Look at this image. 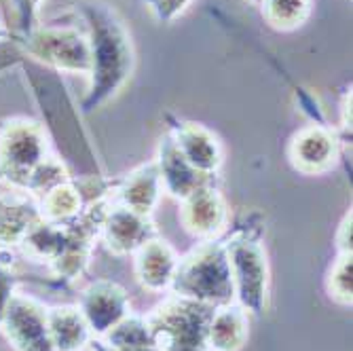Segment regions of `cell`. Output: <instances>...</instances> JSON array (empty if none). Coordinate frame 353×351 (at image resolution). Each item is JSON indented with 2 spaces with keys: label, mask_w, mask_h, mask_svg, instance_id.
Returning a JSON list of instances; mask_svg holds the SVG:
<instances>
[{
  "label": "cell",
  "mask_w": 353,
  "mask_h": 351,
  "mask_svg": "<svg viewBox=\"0 0 353 351\" xmlns=\"http://www.w3.org/2000/svg\"><path fill=\"white\" fill-rule=\"evenodd\" d=\"M66 245V231L63 225H55V222L39 218L34 225L30 227V231L23 235L19 248L28 259L37 263H51L57 254Z\"/></svg>",
  "instance_id": "ffe728a7"
},
{
  "label": "cell",
  "mask_w": 353,
  "mask_h": 351,
  "mask_svg": "<svg viewBox=\"0 0 353 351\" xmlns=\"http://www.w3.org/2000/svg\"><path fill=\"white\" fill-rule=\"evenodd\" d=\"M154 166H157L159 178H161L163 193H168L170 197H174L178 201H182L186 195H190L195 188L214 182V178L199 174L186 161L170 134H165L161 138V142H159Z\"/></svg>",
  "instance_id": "5bb4252c"
},
{
  "label": "cell",
  "mask_w": 353,
  "mask_h": 351,
  "mask_svg": "<svg viewBox=\"0 0 353 351\" xmlns=\"http://www.w3.org/2000/svg\"><path fill=\"white\" fill-rule=\"evenodd\" d=\"M163 197L161 178L154 161L144 163L127 174L110 193L112 203L125 205L142 216H150Z\"/></svg>",
  "instance_id": "9a60e30c"
},
{
  "label": "cell",
  "mask_w": 353,
  "mask_h": 351,
  "mask_svg": "<svg viewBox=\"0 0 353 351\" xmlns=\"http://www.w3.org/2000/svg\"><path fill=\"white\" fill-rule=\"evenodd\" d=\"M43 0H3V9L9 28L15 30V34L23 39L32 30L39 28V13Z\"/></svg>",
  "instance_id": "d4e9b609"
},
{
  "label": "cell",
  "mask_w": 353,
  "mask_h": 351,
  "mask_svg": "<svg viewBox=\"0 0 353 351\" xmlns=\"http://www.w3.org/2000/svg\"><path fill=\"white\" fill-rule=\"evenodd\" d=\"M47 309L49 307L34 297L21 292L13 294L0 330L15 351H55L49 337Z\"/></svg>",
  "instance_id": "52a82bcc"
},
{
  "label": "cell",
  "mask_w": 353,
  "mask_h": 351,
  "mask_svg": "<svg viewBox=\"0 0 353 351\" xmlns=\"http://www.w3.org/2000/svg\"><path fill=\"white\" fill-rule=\"evenodd\" d=\"M93 339L104 337L125 315L132 313V303L127 290L112 279H98L81 292L77 305Z\"/></svg>",
  "instance_id": "9c48e42d"
},
{
  "label": "cell",
  "mask_w": 353,
  "mask_h": 351,
  "mask_svg": "<svg viewBox=\"0 0 353 351\" xmlns=\"http://www.w3.org/2000/svg\"><path fill=\"white\" fill-rule=\"evenodd\" d=\"M77 11L85 21L91 57L83 112H93L117 98L130 81L136 66V51L130 30L112 7L98 0H85L77 5Z\"/></svg>",
  "instance_id": "6da1fadb"
},
{
  "label": "cell",
  "mask_w": 353,
  "mask_h": 351,
  "mask_svg": "<svg viewBox=\"0 0 353 351\" xmlns=\"http://www.w3.org/2000/svg\"><path fill=\"white\" fill-rule=\"evenodd\" d=\"M98 341H102L104 345H108L112 349H136V347L152 345L148 324H146V315H138V313L125 315L119 324H114Z\"/></svg>",
  "instance_id": "7402d4cb"
},
{
  "label": "cell",
  "mask_w": 353,
  "mask_h": 351,
  "mask_svg": "<svg viewBox=\"0 0 353 351\" xmlns=\"http://www.w3.org/2000/svg\"><path fill=\"white\" fill-rule=\"evenodd\" d=\"M170 136L174 138L178 150L192 168L208 178H216L224 161V152L214 132H210L208 127L199 123L178 121L176 125H172Z\"/></svg>",
  "instance_id": "7c38bea8"
},
{
  "label": "cell",
  "mask_w": 353,
  "mask_h": 351,
  "mask_svg": "<svg viewBox=\"0 0 353 351\" xmlns=\"http://www.w3.org/2000/svg\"><path fill=\"white\" fill-rule=\"evenodd\" d=\"M157 237L154 225L150 216H142L130 208L112 203L104 214L102 227H100V239L114 257H132V254L144 245L148 239Z\"/></svg>",
  "instance_id": "8fae6325"
},
{
  "label": "cell",
  "mask_w": 353,
  "mask_h": 351,
  "mask_svg": "<svg viewBox=\"0 0 353 351\" xmlns=\"http://www.w3.org/2000/svg\"><path fill=\"white\" fill-rule=\"evenodd\" d=\"M326 290L334 303L343 307H351L353 303V254H339V259L328 271Z\"/></svg>",
  "instance_id": "cb8c5ba5"
},
{
  "label": "cell",
  "mask_w": 353,
  "mask_h": 351,
  "mask_svg": "<svg viewBox=\"0 0 353 351\" xmlns=\"http://www.w3.org/2000/svg\"><path fill=\"white\" fill-rule=\"evenodd\" d=\"M45 157H49V138L37 121L15 117L0 125V182L9 193L26 195V182Z\"/></svg>",
  "instance_id": "277c9868"
},
{
  "label": "cell",
  "mask_w": 353,
  "mask_h": 351,
  "mask_svg": "<svg viewBox=\"0 0 353 351\" xmlns=\"http://www.w3.org/2000/svg\"><path fill=\"white\" fill-rule=\"evenodd\" d=\"M68 180H70V174H68L66 166H63L57 157L49 154L28 176L26 195L32 199H39L47 193V190L55 188L61 182H68Z\"/></svg>",
  "instance_id": "603a6c76"
},
{
  "label": "cell",
  "mask_w": 353,
  "mask_h": 351,
  "mask_svg": "<svg viewBox=\"0 0 353 351\" xmlns=\"http://www.w3.org/2000/svg\"><path fill=\"white\" fill-rule=\"evenodd\" d=\"M89 349H91V351H159V349H157L154 345H146V347H136V349H112V347L104 345V343H102V341H98V339H93V341H91Z\"/></svg>",
  "instance_id": "f1b7e54d"
},
{
  "label": "cell",
  "mask_w": 353,
  "mask_h": 351,
  "mask_svg": "<svg viewBox=\"0 0 353 351\" xmlns=\"http://www.w3.org/2000/svg\"><path fill=\"white\" fill-rule=\"evenodd\" d=\"M47 324L55 351H87L93 341V334L77 305L49 307Z\"/></svg>",
  "instance_id": "2e32d148"
},
{
  "label": "cell",
  "mask_w": 353,
  "mask_h": 351,
  "mask_svg": "<svg viewBox=\"0 0 353 351\" xmlns=\"http://www.w3.org/2000/svg\"><path fill=\"white\" fill-rule=\"evenodd\" d=\"M39 214L43 220L55 222V225H68L85 210V199L77 182L68 180L61 182L55 188L47 190L43 197H39Z\"/></svg>",
  "instance_id": "d6986e66"
},
{
  "label": "cell",
  "mask_w": 353,
  "mask_h": 351,
  "mask_svg": "<svg viewBox=\"0 0 353 351\" xmlns=\"http://www.w3.org/2000/svg\"><path fill=\"white\" fill-rule=\"evenodd\" d=\"M214 309L184 297H168L146 315L152 345L159 351H208V328Z\"/></svg>",
  "instance_id": "3957f363"
},
{
  "label": "cell",
  "mask_w": 353,
  "mask_h": 351,
  "mask_svg": "<svg viewBox=\"0 0 353 351\" xmlns=\"http://www.w3.org/2000/svg\"><path fill=\"white\" fill-rule=\"evenodd\" d=\"M351 233H353V214L351 210L343 216L341 225L336 229V235H334V243H336V252L339 254H351L353 250V243H351Z\"/></svg>",
  "instance_id": "83f0119b"
},
{
  "label": "cell",
  "mask_w": 353,
  "mask_h": 351,
  "mask_svg": "<svg viewBox=\"0 0 353 351\" xmlns=\"http://www.w3.org/2000/svg\"><path fill=\"white\" fill-rule=\"evenodd\" d=\"M265 21L279 32H292L307 23L313 13V0H261Z\"/></svg>",
  "instance_id": "44dd1931"
},
{
  "label": "cell",
  "mask_w": 353,
  "mask_h": 351,
  "mask_svg": "<svg viewBox=\"0 0 353 351\" xmlns=\"http://www.w3.org/2000/svg\"><path fill=\"white\" fill-rule=\"evenodd\" d=\"M172 294L220 307L235 303L233 275L224 239L199 241L178 261Z\"/></svg>",
  "instance_id": "7a4b0ae2"
},
{
  "label": "cell",
  "mask_w": 353,
  "mask_h": 351,
  "mask_svg": "<svg viewBox=\"0 0 353 351\" xmlns=\"http://www.w3.org/2000/svg\"><path fill=\"white\" fill-rule=\"evenodd\" d=\"M144 3L152 9L159 21L170 23L190 5V0H144Z\"/></svg>",
  "instance_id": "484cf974"
},
{
  "label": "cell",
  "mask_w": 353,
  "mask_h": 351,
  "mask_svg": "<svg viewBox=\"0 0 353 351\" xmlns=\"http://www.w3.org/2000/svg\"><path fill=\"white\" fill-rule=\"evenodd\" d=\"M252 3H261V0H252Z\"/></svg>",
  "instance_id": "f546056e"
},
{
  "label": "cell",
  "mask_w": 353,
  "mask_h": 351,
  "mask_svg": "<svg viewBox=\"0 0 353 351\" xmlns=\"http://www.w3.org/2000/svg\"><path fill=\"white\" fill-rule=\"evenodd\" d=\"M288 159L305 176H322L339 161V138L326 125H305L288 144Z\"/></svg>",
  "instance_id": "30bf717a"
},
{
  "label": "cell",
  "mask_w": 353,
  "mask_h": 351,
  "mask_svg": "<svg viewBox=\"0 0 353 351\" xmlns=\"http://www.w3.org/2000/svg\"><path fill=\"white\" fill-rule=\"evenodd\" d=\"M13 294H15V277H13L11 269L0 261V322H3L5 311H7Z\"/></svg>",
  "instance_id": "4316f807"
},
{
  "label": "cell",
  "mask_w": 353,
  "mask_h": 351,
  "mask_svg": "<svg viewBox=\"0 0 353 351\" xmlns=\"http://www.w3.org/2000/svg\"><path fill=\"white\" fill-rule=\"evenodd\" d=\"M229 203L214 182L195 188L180 201L182 227L199 241L220 239L222 233L229 229Z\"/></svg>",
  "instance_id": "ba28073f"
},
{
  "label": "cell",
  "mask_w": 353,
  "mask_h": 351,
  "mask_svg": "<svg viewBox=\"0 0 353 351\" xmlns=\"http://www.w3.org/2000/svg\"><path fill=\"white\" fill-rule=\"evenodd\" d=\"M224 243L231 263L235 303L248 315H263L269 305L271 273L261 239L248 231H237Z\"/></svg>",
  "instance_id": "5b68a950"
},
{
  "label": "cell",
  "mask_w": 353,
  "mask_h": 351,
  "mask_svg": "<svg viewBox=\"0 0 353 351\" xmlns=\"http://www.w3.org/2000/svg\"><path fill=\"white\" fill-rule=\"evenodd\" d=\"M87 351H91V349H87Z\"/></svg>",
  "instance_id": "4dcf8cb0"
},
{
  "label": "cell",
  "mask_w": 353,
  "mask_h": 351,
  "mask_svg": "<svg viewBox=\"0 0 353 351\" xmlns=\"http://www.w3.org/2000/svg\"><path fill=\"white\" fill-rule=\"evenodd\" d=\"M250 337V315L237 305L227 303L214 309L208 328V351H239Z\"/></svg>",
  "instance_id": "e0dca14e"
},
{
  "label": "cell",
  "mask_w": 353,
  "mask_h": 351,
  "mask_svg": "<svg viewBox=\"0 0 353 351\" xmlns=\"http://www.w3.org/2000/svg\"><path fill=\"white\" fill-rule=\"evenodd\" d=\"M132 257H134L136 279L144 290L161 294L172 288L180 257L165 239L159 237L148 239Z\"/></svg>",
  "instance_id": "4fadbf2b"
},
{
  "label": "cell",
  "mask_w": 353,
  "mask_h": 351,
  "mask_svg": "<svg viewBox=\"0 0 353 351\" xmlns=\"http://www.w3.org/2000/svg\"><path fill=\"white\" fill-rule=\"evenodd\" d=\"M19 41L32 57L59 72L89 74V41L74 26H39Z\"/></svg>",
  "instance_id": "8992f818"
},
{
  "label": "cell",
  "mask_w": 353,
  "mask_h": 351,
  "mask_svg": "<svg viewBox=\"0 0 353 351\" xmlns=\"http://www.w3.org/2000/svg\"><path fill=\"white\" fill-rule=\"evenodd\" d=\"M39 218V205L32 197L21 193H7L0 197V250L19 245Z\"/></svg>",
  "instance_id": "ac0fdd59"
}]
</instances>
